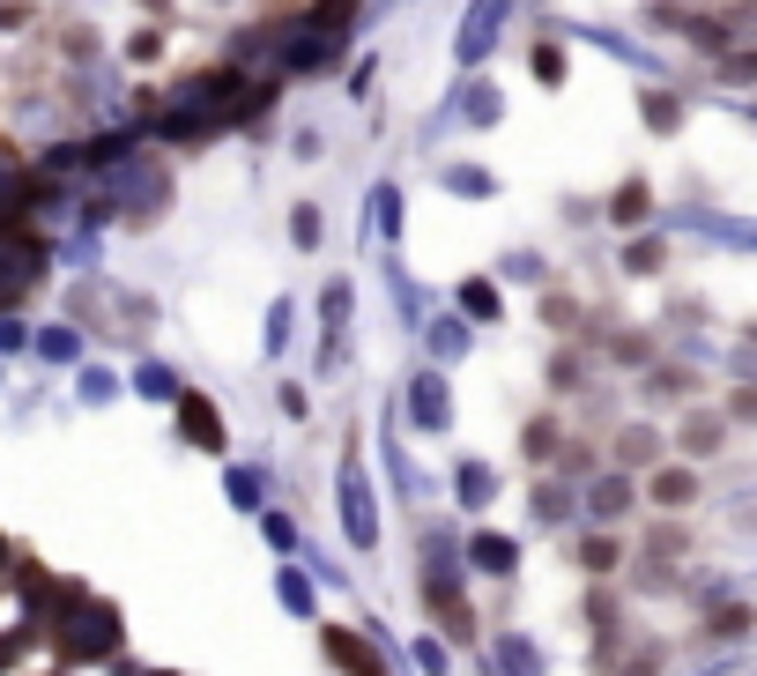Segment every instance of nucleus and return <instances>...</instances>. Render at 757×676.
<instances>
[{"mask_svg":"<svg viewBox=\"0 0 757 676\" xmlns=\"http://www.w3.org/2000/svg\"><path fill=\"white\" fill-rule=\"evenodd\" d=\"M178 424H186V439H194V447H208V453L223 447V424H216V409H208L201 395H178Z\"/></svg>","mask_w":757,"mask_h":676,"instance_id":"nucleus-1","label":"nucleus"},{"mask_svg":"<svg viewBox=\"0 0 757 676\" xmlns=\"http://www.w3.org/2000/svg\"><path fill=\"white\" fill-rule=\"evenodd\" d=\"M327 662H335V669H357V676H387L379 662H371V647H365V639H357V632H342V625L327 632Z\"/></svg>","mask_w":757,"mask_h":676,"instance_id":"nucleus-2","label":"nucleus"},{"mask_svg":"<svg viewBox=\"0 0 757 676\" xmlns=\"http://www.w3.org/2000/svg\"><path fill=\"white\" fill-rule=\"evenodd\" d=\"M646 499L676 513V505H690V499H698V477H690V469H654V483H646Z\"/></svg>","mask_w":757,"mask_h":676,"instance_id":"nucleus-3","label":"nucleus"},{"mask_svg":"<svg viewBox=\"0 0 757 676\" xmlns=\"http://www.w3.org/2000/svg\"><path fill=\"white\" fill-rule=\"evenodd\" d=\"M706 632H713V639H750V632H757V610H750V602H720V610L706 617Z\"/></svg>","mask_w":757,"mask_h":676,"instance_id":"nucleus-4","label":"nucleus"},{"mask_svg":"<svg viewBox=\"0 0 757 676\" xmlns=\"http://www.w3.org/2000/svg\"><path fill=\"white\" fill-rule=\"evenodd\" d=\"M654 453H661V439H654L646 424L616 431V461H624V469H654Z\"/></svg>","mask_w":757,"mask_h":676,"instance_id":"nucleus-5","label":"nucleus"},{"mask_svg":"<svg viewBox=\"0 0 757 676\" xmlns=\"http://www.w3.org/2000/svg\"><path fill=\"white\" fill-rule=\"evenodd\" d=\"M646 208H654L646 178H624V186H616V201H610V216H616V224H646Z\"/></svg>","mask_w":757,"mask_h":676,"instance_id":"nucleus-6","label":"nucleus"},{"mask_svg":"<svg viewBox=\"0 0 757 676\" xmlns=\"http://www.w3.org/2000/svg\"><path fill=\"white\" fill-rule=\"evenodd\" d=\"M676 120H684V104L668 98V90H654V98H646V126H654V134H676Z\"/></svg>","mask_w":757,"mask_h":676,"instance_id":"nucleus-7","label":"nucleus"},{"mask_svg":"<svg viewBox=\"0 0 757 676\" xmlns=\"http://www.w3.org/2000/svg\"><path fill=\"white\" fill-rule=\"evenodd\" d=\"M616 557H624V551H616L610 535H594V543H580V565H586L594 580H610V565H616Z\"/></svg>","mask_w":757,"mask_h":676,"instance_id":"nucleus-8","label":"nucleus"},{"mask_svg":"<svg viewBox=\"0 0 757 676\" xmlns=\"http://www.w3.org/2000/svg\"><path fill=\"white\" fill-rule=\"evenodd\" d=\"M720 447V417H690L684 424V453H713Z\"/></svg>","mask_w":757,"mask_h":676,"instance_id":"nucleus-9","label":"nucleus"},{"mask_svg":"<svg viewBox=\"0 0 757 676\" xmlns=\"http://www.w3.org/2000/svg\"><path fill=\"white\" fill-rule=\"evenodd\" d=\"M520 447H528V461H550V447H557V424H550V417H535V424L520 431Z\"/></svg>","mask_w":757,"mask_h":676,"instance_id":"nucleus-10","label":"nucleus"},{"mask_svg":"<svg viewBox=\"0 0 757 676\" xmlns=\"http://www.w3.org/2000/svg\"><path fill=\"white\" fill-rule=\"evenodd\" d=\"M594 505H602V521H616V513L632 505V491H624V483H602V491H594Z\"/></svg>","mask_w":757,"mask_h":676,"instance_id":"nucleus-11","label":"nucleus"},{"mask_svg":"<svg viewBox=\"0 0 757 676\" xmlns=\"http://www.w3.org/2000/svg\"><path fill=\"white\" fill-rule=\"evenodd\" d=\"M616 357H624V365H646L654 342H646V335H616Z\"/></svg>","mask_w":757,"mask_h":676,"instance_id":"nucleus-12","label":"nucleus"},{"mask_svg":"<svg viewBox=\"0 0 757 676\" xmlns=\"http://www.w3.org/2000/svg\"><path fill=\"white\" fill-rule=\"evenodd\" d=\"M728 417H735V424H757V387H735V401H728Z\"/></svg>","mask_w":757,"mask_h":676,"instance_id":"nucleus-13","label":"nucleus"},{"mask_svg":"<svg viewBox=\"0 0 757 676\" xmlns=\"http://www.w3.org/2000/svg\"><path fill=\"white\" fill-rule=\"evenodd\" d=\"M661 260H668V253H661V246H654V238H646V246H632V276H654Z\"/></svg>","mask_w":757,"mask_h":676,"instance_id":"nucleus-14","label":"nucleus"},{"mask_svg":"<svg viewBox=\"0 0 757 676\" xmlns=\"http://www.w3.org/2000/svg\"><path fill=\"white\" fill-rule=\"evenodd\" d=\"M535 75H542V82H557V75H564V52H557V45H542V52H535Z\"/></svg>","mask_w":757,"mask_h":676,"instance_id":"nucleus-15","label":"nucleus"},{"mask_svg":"<svg viewBox=\"0 0 757 676\" xmlns=\"http://www.w3.org/2000/svg\"><path fill=\"white\" fill-rule=\"evenodd\" d=\"M750 342H757V320H750Z\"/></svg>","mask_w":757,"mask_h":676,"instance_id":"nucleus-16","label":"nucleus"}]
</instances>
